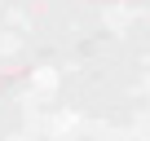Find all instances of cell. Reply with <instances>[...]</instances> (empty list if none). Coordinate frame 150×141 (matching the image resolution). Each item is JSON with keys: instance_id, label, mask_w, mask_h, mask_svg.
Masks as SVG:
<instances>
[]
</instances>
